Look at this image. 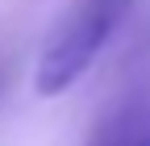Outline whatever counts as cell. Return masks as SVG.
<instances>
[{
  "label": "cell",
  "instance_id": "obj_1",
  "mask_svg": "<svg viewBox=\"0 0 150 146\" xmlns=\"http://www.w3.org/2000/svg\"><path fill=\"white\" fill-rule=\"evenodd\" d=\"M134 4L138 0H75L38 54L33 88L42 96H63L79 75L92 71V63L100 59V50L121 29Z\"/></svg>",
  "mask_w": 150,
  "mask_h": 146
},
{
  "label": "cell",
  "instance_id": "obj_2",
  "mask_svg": "<svg viewBox=\"0 0 150 146\" xmlns=\"http://www.w3.org/2000/svg\"><path fill=\"white\" fill-rule=\"evenodd\" d=\"M83 146H150V96L121 100Z\"/></svg>",
  "mask_w": 150,
  "mask_h": 146
}]
</instances>
